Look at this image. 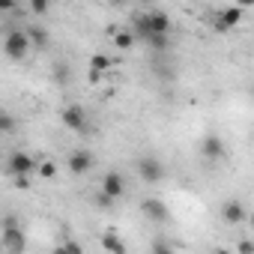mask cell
<instances>
[{
	"mask_svg": "<svg viewBox=\"0 0 254 254\" xmlns=\"http://www.w3.org/2000/svg\"><path fill=\"white\" fill-rule=\"evenodd\" d=\"M153 51H168V45H171V39L168 36H150V39H144Z\"/></svg>",
	"mask_w": 254,
	"mask_h": 254,
	"instance_id": "obj_16",
	"label": "cell"
},
{
	"mask_svg": "<svg viewBox=\"0 0 254 254\" xmlns=\"http://www.w3.org/2000/svg\"><path fill=\"white\" fill-rule=\"evenodd\" d=\"M60 120H63L66 129H72V132H84V129H87V111H84L81 105H69Z\"/></svg>",
	"mask_w": 254,
	"mask_h": 254,
	"instance_id": "obj_8",
	"label": "cell"
},
{
	"mask_svg": "<svg viewBox=\"0 0 254 254\" xmlns=\"http://www.w3.org/2000/svg\"><path fill=\"white\" fill-rule=\"evenodd\" d=\"M30 9H33V15H45L48 12V0H30Z\"/></svg>",
	"mask_w": 254,
	"mask_h": 254,
	"instance_id": "obj_21",
	"label": "cell"
},
{
	"mask_svg": "<svg viewBox=\"0 0 254 254\" xmlns=\"http://www.w3.org/2000/svg\"><path fill=\"white\" fill-rule=\"evenodd\" d=\"M99 191H105L108 197L120 200V197L126 194V180H123V174H117V171H108V174L102 177V189H99Z\"/></svg>",
	"mask_w": 254,
	"mask_h": 254,
	"instance_id": "obj_9",
	"label": "cell"
},
{
	"mask_svg": "<svg viewBox=\"0 0 254 254\" xmlns=\"http://www.w3.org/2000/svg\"><path fill=\"white\" fill-rule=\"evenodd\" d=\"M114 45H117V48H123V51H126V48H132V45H135V33L120 30V33L114 36Z\"/></svg>",
	"mask_w": 254,
	"mask_h": 254,
	"instance_id": "obj_15",
	"label": "cell"
},
{
	"mask_svg": "<svg viewBox=\"0 0 254 254\" xmlns=\"http://www.w3.org/2000/svg\"><path fill=\"white\" fill-rule=\"evenodd\" d=\"M0 9H3V12H12V9H15V0H0Z\"/></svg>",
	"mask_w": 254,
	"mask_h": 254,
	"instance_id": "obj_23",
	"label": "cell"
},
{
	"mask_svg": "<svg viewBox=\"0 0 254 254\" xmlns=\"http://www.w3.org/2000/svg\"><path fill=\"white\" fill-rule=\"evenodd\" d=\"M66 165H69V171L75 177H81V174H87L93 168V153L90 150H72L69 159H66Z\"/></svg>",
	"mask_w": 254,
	"mask_h": 254,
	"instance_id": "obj_10",
	"label": "cell"
},
{
	"mask_svg": "<svg viewBox=\"0 0 254 254\" xmlns=\"http://www.w3.org/2000/svg\"><path fill=\"white\" fill-rule=\"evenodd\" d=\"M111 66H114V60H111L108 54H93V57H90V69H93V72H108Z\"/></svg>",
	"mask_w": 254,
	"mask_h": 254,
	"instance_id": "obj_14",
	"label": "cell"
},
{
	"mask_svg": "<svg viewBox=\"0 0 254 254\" xmlns=\"http://www.w3.org/2000/svg\"><path fill=\"white\" fill-rule=\"evenodd\" d=\"M221 218H224L227 224H242V221L248 218L245 203H242V200H224V203H221Z\"/></svg>",
	"mask_w": 254,
	"mask_h": 254,
	"instance_id": "obj_12",
	"label": "cell"
},
{
	"mask_svg": "<svg viewBox=\"0 0 254 254\" xmlns=\"http://www.w3.org/2000/svg\"><path fill=\"white\" fill-rule=\"evenodd\" d=\"M200 159L209 162V165L224 162V159H227V144H224V138H221V135H203V141H200Z\"/></svg>",
	"mask_w": 254,
	"mask_h": 254,
	"instance_id": "obj_4",
	"label": "cell"
},
{
	"mask_svg": "<svg viewBox=\"0 0 254 254\" xmlns=\"http://www.w3.org/2000/svg\"><path fill=\"white\" fill-rule=\"evenodd\" d=\"M12 129H15V120H12L9 114H3V117H0V132H3V135H12Z\"/></svg>",
	"mask_w": 254,
	"mask_h": 254,
	"instance_id": "obj_19",
	"label": "cell"
},
{
	"mask_svg": "<svg viewBox=\"0 0 254 254\" xmlns=\"http://www.w3.org/2000/svg\"><path fill=\"white\" fill-rule=\"evenodd\" d=\"M27 33H30V39H33V45H39V48H42V45H48V33H45L42 27H30Z\"/></svg>",
	"mask_w": 254,
	"mask_h": 254,
	"instance_id": "obj_17",
	"label": "cell"
},
{
	"mask_svg": "<svg viewBox=\"0 0 254 254\" xmlns=\"http://www.w3.org/2000/svg\"><path fill=\"white\" fill-rule=\"evenodd\" d=\"M239 251H254V242H239Z\"/></svg>",
	"mask_w": 254,
	"mask_h": 254,
	"instance_id": "obj_25",
	"label": "cell"
},
{
	"mask_svg": "<svg viewBox=\"0 0 254 254\" xmlns=\"http://www.w3.org/2000/svg\"><path fill=\"white\" fill-rule=\"evenodd\" d=\"M138 174H141L144 183H162L165 180V165L156 156H144V159H138Z\"/></svg>",
	"mask_w": 254,
	"mask_h": 254,
	"instance_id": "obj_6",
	"label": "cell"
},
{
	"mask_svg": "<svg viewBox=\"0 0 254 254\" xmlns=\"http://www.w3.org/2000/svg\"><path fill=\"white\" fill-rule=\"evenodd\" d=\"M135 30L141 39H150V36H171V18L165 12H144L135 18Z\"/></svg>",
	"mask_w": 254,
	"mask_h": 254,
	"instance_id": "obj_1",
	"label": "cell"
},
{
	"mask_svg": "<svg viewBox=\"0 0 254 254\" xmlns=\"http://www.w3.org/2000/svg\"><path fill=\"white\" fill-rule=\"evenodd\" d=\"M114 203H117V200H114V197H108V194H105V191H99V197H96V206H99V209H111V206H114Z\"/></svg>",
	"mask_w": 254,
	"mask_h": 254,
	"instance_id": "obj_20",
	"label": "cell"
},
{
	"mask_svg": "<svg viewBox=\"0 0 254 254\" xmlns=\"http://www.w3.org/2000/svg\"><path fill=\"white\" fill-rule=\"evenodd\" d=\"M174 245L171 242H165V239H159V242H153V251H171Z\"/></svg>",
	"mask_w": 254,
	"mask_h": 254,
	"instance_id": "obj_22",
	"label": "cell"
},
{
	"mask_svg": "<svg viewBox=\"0 0 254 254\" xmlns=\"http://www.w3.org/2000/svg\"><path fill=\"white\" fill-rule=\"evenodd\" d=\"M36 168H39V162H36L30 153H24V150H18V153L9 156V174H12V177H18V174H33Z\"/></svg>",
	"mask_w": 254,
	"mask_h": 254,
	"instance_id": "obj_7",
	"label": "cell"
},
{
	"mask_svg": "<svg viewBox=\"0 0 254 254\" xmlns=\"http://www.w3.org/2000/svg\"><path fill=\"white\" fill-rule=\"evenodd\" d=\"M36 171H39V177H45V180H51V177L57 174V165H54V162H42V165H39Z\"/></svg>",
	"mask_w": 254,
	"mask_h": 254,
	"instance_id": "obj_18",
	"label": "cell"
},
{
	"mask_svg": "<svg viewBox=\"0 0 254 254\" xmlns=\"http://www.w3.org/2000/svg\"><path fill=\"white\" fill-rule=\"evenodd\" d=\"M239 21H242V6H227V9H221L218 12V18H215V30H233V27H239Z\"/></svg>",
	"mask_w": 254,
	"mask_h": 254,
	"instance_id": "obj_11",
	"label": "cell"
},
{
	"mask_svg": "<svg viewBox=\"0 0 254 254\" xmlns=\"http://www.w3.org/2000/svg\"><path fill=\"white\" fill-rule=\"evenodd\" d=\"M0 227H3V233H0V248H3L6 254H21L24 251V230H21L18 218L6 215Z\"/></svg>",
	"mask_w": 254,
	"mask_h": 254,
	"instance_id": "obj_2",
	"label": "cell"
},
{
	"mask_svg": "<svg viewBox=\"0 0 254 254\" xmlns=\"http://www.w3.org/2000/svg\"><path fill=\"white\" fill-rule=\"evenodd\" d=\"M141 212H144L153 224H168V221H171V209H168V203L159 200V197H144V200H141Z\"/></svg>",
	"mask_w": 254,
	"mask_h": 254,
	"instance_id": "obj_5",
	"label": "cell"
},
{
	"mask_svg": "<svg viewBox=\"0 0 254 254\" xmlns=\"http://www.w3.org/2000/svg\"><path fill=\"white\" fill-rule=\"evenodd\" d=\"M236 6H242V9H251V6H254V0H236Z\"/></svg>",
	"mask_w": 254,
	"mask_h": 254,
	"instance_id": "obj_24",
	"label": "cell"
},
{
	"mask_svg": "<svg viewBox=\"0 0 254 254\" xmlns=\"http://www.w3.org/2000/svg\"><path fill=\"white\" fill-rule=\"evenodd\" d=\"M102 248H105V251H111V254H123V251H126V242H123L114 230H108V233L102 236Z\"/></svg>",
	"mask_w": 254,
	"mask_h": 254,
	"instance_id": "obj_13",
	"label": "cell"
},
{
	"mask_svg": "<svg viewBox=\"0 0 254 254\" xmlns=\"http://www.w3.org/2000/svg\"><path fill=\"white\" fill-rule=\"evenodd\" d=\"M248 221H251V230H254V215H251V218H248Z\"/></svg>",
	"mask_w": 254,
	"mask_h": 254,
	"instance_id": "obj_26",
	"label": "cell"
},
{
	"mask_svg": "<svg viewBox=\"0 0 254 254\" xmlns=\"http://www.w3.org/2000/svg\"><path fill=\"white\" fill-rule=\"evenodd\" d=\"M30 45H33V39H30L27 30H9L6 39H3V54L9 60H24L30 54Z\"/></svg>",
	"mask_w": 254,
	"mask_h": 254,
	"instance_id": "obj_3",
	"label": "cell"
}]
</instances>
